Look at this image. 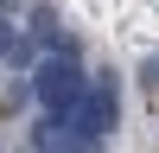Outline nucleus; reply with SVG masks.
<instances>
[{
	"instance_id": "f257e3e1",
	"label": "nucleus",
	"mask_w": 159,
	"mask_h": 153,
	"mask_svg": "<svg viewBox=\"0 0 159 153\" xmlns=\"http://www.w3.org/2000/svg\"><path fill=\"white\" fill-rule=\"evenodd\" d=\"M83 89H89V76H83V64H76V51H45V58H38L32 96L45 102L51 115H70L76 102H83Z\"/></svg>"
},
{
	"instance_id": "f03ea898",
	"label": "nucleus",
	"mask_w": 159,
	"mask_h": 153,
	"mask_svg": "<svg viewBox=\"0 0 159 153\" xmlns=\"http://www.w3.org/2000/svg\"><path fill=\"white\" fill-rule=\"evenodd\" d=\"M70 134L83 140V147H96L102 134H108L115 121H121V89H115V76H89V89H83V102H76L70 115Z\"/></svg>"
},
{
	"instance_id": "7ed1b4c3",
	"label": "nucleus",
	"mask_w": 159,
	"mask_h": 153,
	"mask_svg": "<svg viewBox=\"0 0 159 153\" xmlns=\"http://www.w3.org/2000/svg\"><path fill=\"white\" fill-rule=\"evenodd\" d=\"M13 45H19V32H13V26H7V19H0V58H7V51H13Z\"/></svg>"
},
{
	"instance_id": "20e7f679",
	"label": "nucleus",
	"mask_w": 159,
	"mask_h": 153,
	"mask_svg": "<svg viewBox=\"0 0 159 153\" xmlns=\"http://www.w3.org/2000/svg\"><path fill=\"white\" fill-rule=\"evenodd\" d=\"M0 7H19V0H0Z\"/></svg>"
}]
</instances>
